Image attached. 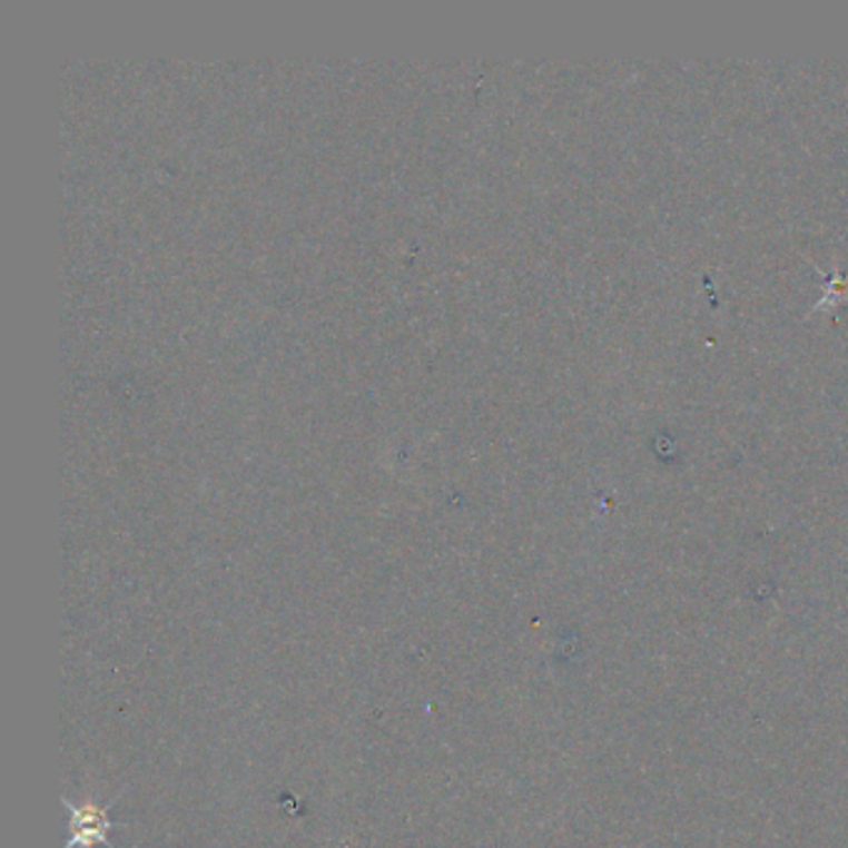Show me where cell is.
<instances>
[{"label":"cell","instance_id":"obj_1","mask_svg":"<svg viewBox=\"0 0 848 848\" xmlns=\"http://www.w3.org/2000/svg\"><path fill=\"white\" fill-rule=\"evenodd\" d=\"M66 803L72 814V821H70L72 839L68 841L66 848H92L95 844L108 846V834L112 829V824L108 819V809L95 807V803H82V807H76V803L68 799Z\"/></svg>","mask_w":848,"mask_h":848}]
</instances>
